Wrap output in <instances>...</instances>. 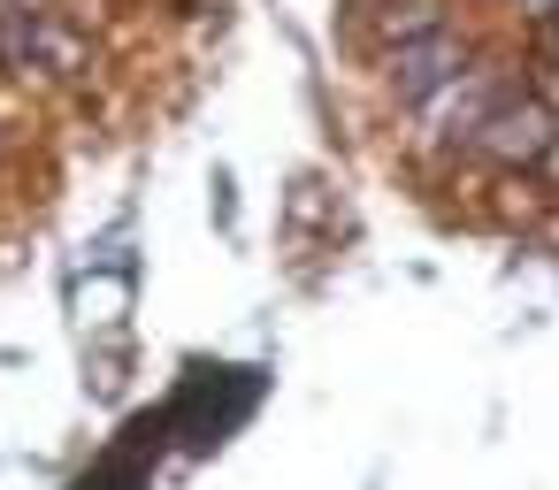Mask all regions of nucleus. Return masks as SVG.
<instances>
[{"label":"nucleus","instance_id":"nucleus-1","mask_svg":"<svg viewBox=\"0 0 559 490\" xmlns=\"http://www.w3.org/2000/svg\"><path fill=\"white\" fill-rule=\"evenodd\" d=\"M261 391H269L261 368H192L177 383V398L162 406V421H169V437L185 452H215V444H230V429L253 421Z\"/></svg>","mask_w":559,"mask_h":490},{"label":"nucleus","instance_id":"nucleus-2","mask_svg":"<svg viewBox=\"0 0 559 490\" xmlns=\"http://www.w3.org/2000/svg\"><path fill=\"white\" fill-rule=\"evenodd\" d=\"M0 62L47 70V77H78L85 70V39H78V24H62L55 9H39V0H9V9H0Z\"/></svg>","mask_w":559,"mask_h":490},{"label":"nucleus","instance_id":"nucleus-3","mask_svg":"<svg viewBox=\"0 0 559 490\" xmlns=\"http://www.w3.org/2000/svg\"><path fill=\"white\" fill-rule=\"evenodd\" d=\"M467 139H475L490 162H506V169H536V162L559 146V139H551V116H544L536 100H490Z\"/></svg>","mask_w":559,"mask_h":490},{"label":"nucleus","instance_id":"nucleus-4","mask_svg":"<svg viewBox=\"0 0 559 490\" xmlns=\"http://www.w3.org/2000/svg\"><path fill=\"white\" fill-rule=\"evenodd\" d=\"M169 444V421H162V406L154 414H131L123 421V437L108 444V459L100 467H85L70 490H154V475H146V459Z\"/></svg>","mask_w":559,"mask_h":490},{"label":"nucleus","instance_id":"nucleus-5","mask_svg":"<svg viewBox=\"0 0 559 490\" xmlns=\"http://www.w3.org/2000/svg\"><path fill=\"white\" fill-rule=\"evenodd\" d=\"M452 77H460V39L437 32V24H429V39L399 47V62H391L399 100H437V85H452Z\"/></svg>","mask_w":559,"mask_h":490},{"label":"nucleus","instance_id":"nucleus-6","mask_svg":"<svg viewBox=\"0 0 559 490\" xmlns=\"http://www.w3.org/2000/svg\"><path fill=\"white\" fill-rule=\"evenodd\" d=\"M521 9H528V16H551V9H559V0H521Z\"/></svg>","mask_w":559,"mask_h":490}]
</instances>
